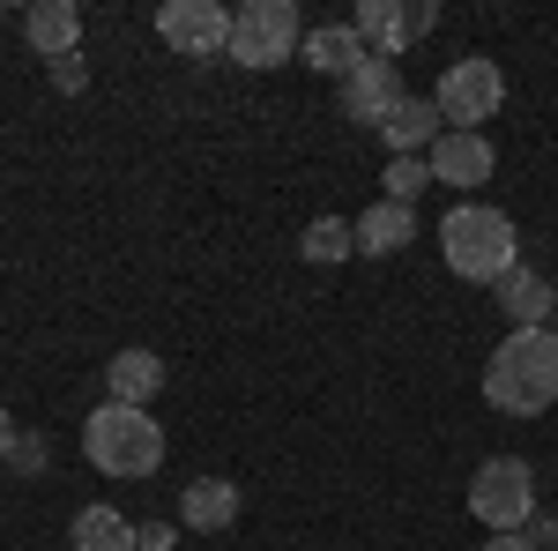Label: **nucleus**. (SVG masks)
I'll list each match as a JSON object with an SVG mask.
<instances>
[{
	"label": "nucleus",
	"instance_id": "14",
	"mask_svg": "<svg viewBox=\"0 0 558 551\" xmlns=\"http://www.w3.org/2000/svg\"><path fill=\"white\" fill-rule=\"evenodd\" d=\"M299 60L313 68V75H328V83H350V75H357V60H365V45H357L350 23H320V31H305Z\"/></svg>",
	"mask_w": 558,
	"mask_h": 551
},
{
	"label": "nucleus",
	"instance_id": "22",
	"mask_svg": "<svg viewBox=\"0 0 558 551\" xmlns=\"http://www.w3.org/2000/svg\"><path fill=\"white\" fill-rule=\"evenodd\" d=\"M45 463H52V447H45L38 432H31V440H15V455H8V469H15V477H38Z\"/></svg>",
	"mask_w": 558,
	"mask_h": 551
},
{
	"label": "nucleus",
	"instance_id": "15",
	"mask_svg": "<svg viewBox=\"0 0 558 551\" xmlns=\"http://www.w3.org/2000/svg\"><path fill=\"white\" fill-rule=\"evenodd\" d=\"M380 134H387V149H395V157H432V142H439V105L402 89V105L380 120Z\"/></svg>",
	"mask_w": 558,
	"mask_h": 551
},
{
	"label": "nucleus",
	"instance_id": "12",
	"mask_svg": "<svg viewBox=\"0 0 558 551\" xmlns=\"http://www.w3.org/2000/svg\"><path fill=\"white\" fill-rule=\"evenodd\" d=\"M157 387H165V358L157 350H120L112 366H105V403H134V410H149L157 403Z\"/></svg>",
	"mask_w": 558,
	"mask_h": 551
},
{
	"label": "nucleus",
	"instance_id": "5",
	"mask_svg": "<svg viewBox=\"0 0 558 551\" xmlns=\"http://www.w3.org/2000/svg\"><path fill=\"white\" fill-rule=\"evenodd\" d=\"M432 105H439V120H454V134H484V120H499V105H507V68L470 52L439 75Z\"/></svg>",
	"mask_w": 558,
	"mask_h": 551
},
{
	"label": "nucleus",
	"instance_id": "21",
	"mask_svg": "<svg viewBox=\"0 0 558 551\" xmlns=\"http://www.w3.org/2000/svg\"><path fill=\"white\" fill-rule=\"evenodd\" d=\"M52 89H60V97H83V89H89V60H83V52L52 60Z\"/></svg>",
	"mask_w": 558,
	"mask_h": 551
},
{
	"label": "nucleus",
	"instance_id": "11",
	"mask_svg": "<svg viewBox=\"0 0 558 551\" xmlns=\"http://www.w3.org/2000/svg\"><path fill=\"white\" fill-rule=\"evenodd\" d=\"M23 38L38 60H68V52H83V8L75 0H38L31 15H23Z\"/></svg>",
	"mask_w": 558,
	"mask_h": 551
},
{
	"label": "nucleus",
	"instance_id": "27",
	"mask_svg": "<svg viewBox=\"0 0 558 551\" xmlns=\"http://www.w3.org/2000/svg\"><path fill=\"white\" fill-rule=\"evenodd\" d=\"M8 455H15V418L0 410V463H8Z\"/></svg>",
	"mask_w": 558,
	"mask_h": 551
},
{
	"label": "nucleus",
	"instance_id": "13",
	"mask_svg": "<svg viewBox=\"0 0 558 551\" xmlns=\"http://www.w3.org/2000/svg\"><path fill=\"white\" fill-rule=\"evenodd\" d=\"M179 522H186L194 537L231 529V522H239V484H231V477H194V484H186V500H179Z\"/></svg>",
	"mask_w": 558,
	"mask_h": 551
},
{
	"label": "nucleus",
	"instance_id": "23",
	"mask_svg": "<svg viewBox=\"0 0 558 551\" xmlns=\"http://www.w3.org/2000/svg\"><path fill=\"white\" fill-rule=\"evenodd\" d=\"M521 537H529V551H558V514H529Z\"/></svg>",
	"mask_w": 558,
	"mask_h": 551
},
{
	"label": "nucleus",
	"instance_id": "10",
	"mask_svg": "<svg viewBox=\"0 0 558 551\" xmlns=\"http://www.w3.org/2000/svg\"><path fill=\"white\" fill-rule=\"evenodd\" d=\"M492 291H499V313H507L514 328H551V313H558V284H544L536 268H521V261H514V268H507V276H499Z\"/></svg>",
	"mask_w": 558,
	"mask_h": 551
},
{
	"label": "nucleus",
	"instance_id": "20",
	"mask_svg": "<svg viewBox=\"0 0 558 551\" xmlns=\"http://www.w3.org/2000/svg\"><path fill=\"white\" fill-rule=\"evenodd\" d=\"M432 187V157H395L387 165V202H402V209H417V194Z\"/></svg>",
	"mask_w": 558,
	"mask_h": 551
},
{
	"label": "nucleus",
	"instance_id": "3",
	"mask_svg": "<svg viewBox=\"0 0 558 551\" xmlns=\"http://www.w3.org/2000/svg\"><path fill=\"white\" fill-rule=\"evenodd\" d=\"M439 254L447 268L462 276V284H499L521 254V231L507 209H492V202H462V209L439 216Z\"/></svg>",
	"mask_w": 558,
	"mask_h": 551
},
{
	"label": "nucleus",
	"instance_id": "18",
	"mask_svg": "<svg viewBox=\"0 0 558 551\" xmlns=\"http://www.w3.org/2000/svg\"><path fill=\"white\" fill-rule=\"evenodd\" d=\"M68 537H75V551H142V529L120 507H83Z\"/></svg>",
	"mask_w": 558,
	"mask_h": 551
},
{
	"label": "nucleus",
	"instance_id": "1",
	"mask_svg": "<svg viewBox=\"0 0 558 551\" xmlns=\"http://www.w3.org/2000/svg\"><path fill=\"white\" fill-rule=\"evenodd\" d=\"M484 403L499 418H544L558 403V328H514L484 358Z\"/></svg>",
	"mask_w": 558,
	"mask_h": 551
},
{
	"label": "nucleus",
	"instance_id": "17",
	"mask_svg": "<svg viewBox=\"0 0 558 551\" xmlns=\"http://www.w3.org/2000/svg\"><path fill=\"white\" fill-rule=\"evenodd\" d=\"M350 31H357V45H365L373 60H395V52L410 45V31H402V0H357Z\"/></svg>",
	"mask_w": 558,
	"mask_h": 551
},
{
	"label": "nucleus",
	"instance_id": "2",
	"mask_svg": "<svg viewBox=\"0 0 558 551\" xmlns=\"http://www.w3.org/2000/svg\"><path fill=\"white\" fill-rule=\"evenodd\" d=\"M83 455L97 477H120V484H142V477H157L165 463V424L149 418V410H134V403H97L83 424Z\"/></svg>",
	"mask_w": 558,
	"mask_h": 551
},
{
	"label": "nucleus",
	"instance_id": "9",
	"mask_svg": "<svg viewBox=\"0 0 558 551\" xmlns=\"http://www.w3.org/2000/svg\"><path fill=\"white\" fill-rule=\"evenodd\" d=\"M492 165H499V157H492V142H484V134H439V142H432V179H439V187H462V194H470V187H484V179H492Z\"/></svg>",
	"mask_w": 558,
	"mask_h": 551
},
{
	"label": "nucleus",
	"instance_id": "16",
	"mask_svg": "<svg viewBox=\"0 0 558 551\" xmlns=\"http://www.w3.org/2000/svg\"><path fill=\"white\" fill-rule=\"evenodd\" d=\"M350 231H357V254L387 261V254H402V247L417 239V209H402V202H373Z\"/></svg>",
	"mask_w": 558,
	"mask_h": 551
},
{
	"label": "nucleus",
	"instance_id": "24",
	"mask_svg": "<svg viewBox=\"0 0 558 551\" xmlns=\"http://www.w3.org/2000/svg\"><path fill=\"white\" fill-rule=\"evenodd\" d=\"M432 23H439V8H432V0H410V8H402V31H410V45L432 38Z\"/></svg>",
	"mask_w": 558,
	"mask_h": 551
},
{
	"label": "nucleus",
	"instance_id": "8",
	"mask_svg": "<svg viewBox=\"0 0 558 551\" xmlns=\"http://www.w3.org/2000/svg\"><path fill=\"white\" fill-rule=\"evenodd\" d=\"M343 89V120H357V128H380L387 112L402 105V75H395V60H357V75L350 83H336Z\"/></svg>",
	"mask_w": 558,
	"mask_h": 551
},
{
	"label": "nucleus",
	"instance_id": "25",
	"mask_svg": "<svg viewBox=\"0 0 558 551\" xmlns=\"http://www.w3.org/2000/svg\"><path fill=\"white\" fill-rule=\"evenodd\" d=\"M172 544H179L172 522H149V529H142V551H172Z\"/></svg>",
	"mask_w": 558,
	"mask_h": 551
},
{
	"label": "nucleus",
	"instance_id": "28",
	"mask_svg": "<svg viewBox=\"0 0 558 551\" xmlns=\"http://www.w3.org/2000/svg\"><path fill=\"white\" fill-rule=\"evenodd\" d=\"M551 328H558V313H551Z\"/></svg>",
	"mask_w": 558,
	"mask_h": 551
},
{
	"label": "nucleus",
	"instance_id": "7",
	"mask_svg": "<svg viewBox=\"0 0 558 551\" xmlns=\"http://www.w3.org/2000/svg\"><path fill=\"white\" fill-rule=\"evenodd\" d=\"M157 38L172 45L179 60H216L231 45V8H216V0H165L157 8Z\"/></svg>",
	"mask_w": 558,
	"mask_h": 551
},
{
	"label": "nucleus",
	"instance_id": "4",
	"mask_svg": "<svg viewBox=\"0 0 558 551\" xmlns=\"http://www.w3.org/2000/svg\"><path fill=\"white\" fill-rule=\"evenodd\" d=\"M299 45H305V23L291 0H246V8H231L223 60H239V68H283V60H299Z\"/></svg>",
	"mask_w": 558,
	"mask_h": 551
},
{
	"label": "nucleus",
	"instance_id": "6",
	"mask_svg": "<svg viewBox=\"0 0 558 551\" xmlns=\"http://www.w3.org/2000/svg\"><path fill=\"white\" fill-rule=\"evenodd\" d=\"M470 514L492 529V537H499V529H521V522L536 514V469L521 463V455H492V463H476Z\"/></svg>",
	"mask_w": 558,
	"mask_h": 551
},
{
	"label": "nucleus",
	"instance_id": "19",
	"mask_svg": "<svg viewBox=\"0 0 558 551\" xmlns=\"http://www.w3.org/2000/svg\"><path fill=\"white\" fill-rule=\"evenodd\" d=\"M299 254L313 261V268H328V261L357 254V231H350L343 216H313V224H305V239H299Z\"/></svg>",
	"mask_w": 558,
	"mask_h": 551
},
{
	"label": "nucleus",
	"instance_id": "26",
	"mask_svg": "<svg viewBox=\"0 0 558 551\" xmlns=\"http://www.w3.org/2000/svg\"><path fill=\"white\" fill-rule=\"evenodd\" d=\"M484 551H529V537L521 529H499V537H484Z\"/></svg>",
	"mask_w": 558,
	"mask_h": 551
}]
</instances>
